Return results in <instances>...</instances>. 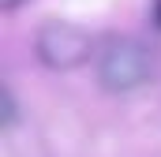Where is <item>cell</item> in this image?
<instances>
[{"label":"cell","instance_id":"2","mask_svg":"<svg viewBox=\"0 0 161 157\" xmlns=\"http://www.w3.org/2000/svg\"><path fill=\"white\" fill-rule=\"evenodd\" d=\"M90 34L75 26V23H64V19H53L45 23L34 38V52L49 71H75L90 60Z\"/></svg>","mask_w":161,"mask_h":157},{"label":"cell","instance_id":"1","mask_svg":"<svg viewBox=\"0 0 161 157\" xmlns=\"http://www.w3.org/2000/svg\"><path fill=\"white\" fill-rule=\"evenodd\" d=\"M150 78H154V56L146 52V45H139L131 38H120L109 49H101V56H97V82H101V90L131 94V90H142Z\"/></svg>","mask_w":161,"mask_h":157},{"label":"cell","instance_id":"3","mask_svg":"<svg viewBox=\"0 0 161 157\" xmlns=\"http://www.w3.org/2000/svg\"><path fill=\"white\" fill-rule=\"evenodd\" d=\"M15 120H19V101H15V94L4 86V127L11 131V127H15Z\"/></svg>","mask_w":161,"mask_h":157},{"label":"cell","instance_id":"4","mask_svg":"<svg viewBox=\"0 0 161 157\" xmlns=\"http://www.w3.org/2000/svg\"><path fill=\"white\" fill-rule=\"evenodd\" d=\"M26 0H0V11H15V8H23Z\"/></svg>","mask_w":161,"mask_h":157}]
</instances>
